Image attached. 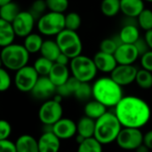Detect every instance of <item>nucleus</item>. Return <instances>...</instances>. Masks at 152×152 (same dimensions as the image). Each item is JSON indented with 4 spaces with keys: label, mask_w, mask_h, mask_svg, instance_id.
Here are the masks:
<instances>
[{
    "label": "nucleus",
    "mask_w": 152,
    "mask_h": 152,
    "mask_svg": "<svg viewBox=\"0 0 152 152\" xmlns=\"http://www.w3.org/2000/svg\"><path fill=\"white\" fill-rule=\"evenodd\" d=\"M93 60L98 71L103 73L110 74L113 71V69L118 66V62L114 57V54L103 53L101 51L94 54Z\"/></svg>",
    "instance_id": "16"
},
{
    "label": "nucleus",
    "mask_w": 152,
    "mask_h": 152,
    "mask_svg": "<svg viewBox=\"0 0 152 152\" xmlns=\"http://www.w3.org/2000/svg\"><path fill=\"white\" fill-rule=\"evenodd\" d=\"M69 61H70V59L64 53H61L60 55L58 56V58L56 59L55 61V63H58V64H61V65H66L68 66L69 64Z\"/></svg>",
    "instance_id": "45"
},
{
    "label": "nucleus",
    "mask_w": 152,
    "mask_h": 152,
    "mask_svg": "<svg viewBox=\"0 0 152 152\" xmlns=\"http://www.w3.org/2000/svg\"><path fill=\"white\" fill-rule=\"evenodd\" d=\"M74 96L81 102L88 101L91 97H93V89L92 86L89 83L81 82L77 88Z\"/></svg>",
    "instance_id": "34"
},
{
    "label": "nucleus",
    "mask_w": 152,
    "mask_h": 152,
    "mask_svg": "<svg viewBox=\"0 0 152 152\" xmlns=\"http://www.w3.org/2000/svg\"><path fill=\"white\" fill-rule=\"evenodd\" d=\"M36 23L37 20L28 11H20L12 25L16 37L24 38L32 33Z\"/></svg>",
    "instance_id": "11"
},
{
    "label": "nucleus",
    "mask_w": 152,
    "mask_h": 152,
    "mask_svg": "<svg viewBox=\"0 0 152 152\" xmlns=\"http://www.w3.org/2000/svg\"><path fill=\"white\" fill-rule=\"evenodd\" d=\"M118 37L122 44H134L140 38L139 28L134 23H127L120 29Z\"/></svg>",
    "instance_id": "21"
},
{
    "label": "nucleus",
    "mask_w": 152,
    "mask_h": 152,
    "mask_svg": "<svg viewBox=\"0 0 152 152\" xmlns=\"http://www.w3.org/2000/svg\"><path fill=\"white\" fill-rule=\"evenodd\" d=\"M114 113L123 127L141 129L151 118V110L148 102L134 95L124 96L116 105Z\"/></svg>",
    "instance_id": "1"
},
{
    "label": "nucleus",
    "mask_w": 152,
    "mask_h": 152,
    "mask_svg": "<svg viewBox=\"0 0 152 152\" xmlns=\"http://www.w3.org/2000/svg\"><path fill=\"white\" fill-rule=\"evenodd\" d=\"M80 83V81L71 76L66 83L56 87V94H60L61 97H69L70 95H74Z\"/></svg>",
    "instance_id": "28"
},
{
    "label": "nucleus",
    "mask_w": 152,
    "mask_h": 152,
    "mask_svg": "<svg viewBox=\"0 0 152 152\" xmlns=\"http://www.w3.org/2000/svg\"><path fill=\"white\" fill-rule=\"evenodd\" d=\"M138 69L135 66L133 65H120L118 66L113 69L110 73V77L118 83L119 86H129L135 81L136 74Z\"/></svg>",
    "instance_id": "12"
},
{
    "label": "nucleus",
    "mask_w": 152,
    "mask_h": 152,
    "mask_svg": "<svg viewBox=\"0 0 152 152\" xmlns=\"http://www.w3.org/2000/svg\"><path fill=\"white\" fill-rule=\"evenodd\" d=\"M47 9L50 12L64 13L69 8V0H45Z\"/></svg>",
    "instance_id": "37"
},
{
    "label": "nucleus",
    "mask_w": 152,
    "mask_h": 152,
    "mask_svg": "<svg viewBox=\"0 0 152 152\" xmlns=\"http://www.w3.org/2000/svg\"><path fill=\"white\" fill-rule=\"evenodd\" d=\"M53 61L41 56V57H38L34 64H33V67L34 69H36V71L37 72V74L39 75V77H45V76H48L53 66Z\"/></svg>",
    "instance_id": "31"
},
{
    "label": "nucleus",
    "mask_w": 152,
    "mask_h": 152,
    "mask_svg": "<svg viewBox=\"0 0 152 152\" xmlns=\"http://www.w3.org/2000/svg\"><path fill=\"white\" fill-rule=\"evenodd\" d=\"M81 17L76 12H70L65 15V28L77 31L81 26Z\"/></svg>",
    "instance_id": "36"
},
{
    "label": "nucleus",
    "mask_w": 152,
    "mask_h": 152,
    "mask_svg": "<svg viewBox=\"0 0 152 152\" xmlns=\"http://www.w3.org/2000/svg\"><path fill=\"white\" fill-rule=\"evenodd\" d=\"M17 152H39L38 142L36 138L30 134H22L15 141Z\"/></svg>",
    "instance_id": "20"
},
{
    "label": "nucleus",
    "mask_w": 152,
    "mask_h": 152,
    "mask_svg": "<svg viewBox=\"0 0 152 152\" xmlns=\"http://www.w3.org/2000/svg\"><path fill=\"white\" fill-rule=\"evenodd\" d=\"M116 114L107 111L101 118L95 120V130L94 137L102 145L116 142L119 132L122 129Z\"/></svg>",
    "instance_id": "3"
},
{
    "label": "nucleus",
    "mask_w": 152,
    "mask_h": 152,
    "mask_svg": "<svg viewBox=\"0 0 152 152\" xmlns=\"http://www.w3.org/2000/svg\"><path fill=\"white\" fill-rule=\"evenodd\" d=\"M95 130V120L84 116L77 123V134L85 139L94 137Z\"/></svg>",
    "instance_id": "22"
},
{
    "label": "nucleus",
    "mask_w": 152,
    "mask_h": 152,
    "mask_svg": "<svg viewBox=\"0 0 152 152\" xmlns=\"http://www.w3.org/2000/svg\"><path fill=\"white\" fill-rule=\"evenodd\" d=\"M116 142L122 150L135 151L143 143V134L139 128L122 127Z\"/></svg>",
    "instance_id": "9"
},
{
    "label": "nucleus",
    "mask_w": 152,
    "mask_h": 152,
    "mask_svg": "<svg viewBox=\"0 0 152 152\" xmlns=\"http://www.w3.org/2000/svg\"><path fill=\"white\" fill-rule=\"evenodd\" d=\"M141 57V66L142 69L152 72V50L148 51Z\"/></svg>",
    "instance_id": "41"
},
{
    "label": "nucleus",
    "mask_w": 152,
    "mask_h": 152,
    "mask_svg": "<svg viewBox=\"0 0 152 152\" xmlns=\"http://www.w3.org/2000/svg\"><path fill=\"white\" fill-rule=\"evenodd\" d=\"M122 44L120 38L118 37L112 38H105L100 43V51L110 54H114L118 45Z\"/></svg>",
    "instance_id": "33"
},
{
    "label": "nucleus",
    "mask_w": 152,
    "mask_h": 152,
    "mask_svg": "<svg viewBox=\"0 0 152 152\" xmlns=\"http://www.w3.org/2000/svg\"><path fill=\"white\" fill-rule=\"evenodd\" d=\"M12 85V78L5 68H0V92L7 91Z\"/></svg>",
    "instance_id": "39"
},
{
    "label": "nucleus",
    "mask_w": 152,
    "mask_h": 152,
    "mask_svg": "<svg viewBox=\"0 0 152 152\" xmlns=\"http://www.w3.org/2000/svg\"><path fill=\"white\" fill-rule=\"evenodd\" d=\"M143 144L152 151V130L148 131L143 134Z\"/></svg>",
    "instance_id": "44"
},
{
    "label": "nucleus",
    "mask_w": 152,
    "mask_h": 152,
    "mask_svg": "<svg viewBox=\"0 0 152 152\" xmlns=\"http://www.w3.org/2000/svg\"><path fill=\"white\" fill-rule=\"evenodd\" d=\"M30 94L37 100H49L56 94V86L47 76L39 77Z\"/></svg>",
    "instance_id": "13"
},
{
    "label": "nucleus",
    "mask_w": 152,
    "mask_h": 152,
    "mask_svg": "<svg viewBox=\"0 0 152 152\" xmlns=\"http://www.w3.org/2000/svg\"><path fill=\"white\" fill-rule=\"evenodd\" d=\"M46 9H47V5L45 0H35L31 4L28 12L37 20L43 14L45 13Z\"/></svg>",
    "instance_id": "38"
},
{
    "label": "nucleus",
    "mask_w": 152,
    "mask_h": 152,
    "mask_svg": "<svg viewBox=\"0 0 152 152\" xmlns=\"http://www.w3.org/2000/svg\"><path fill=\"white\" fill-rule=\"evenodd\" d=\"M12 134V126L5 119H0V141L8 139Z\"/></svg>",
    "instance_id": "40"
},
{
    "label": "nucleus",
    "mask_w": 152,
    "mask_h": 152,
    "mask_svg": "<svg viewBox=\"0 0 152 152\" xmlns=\"http://www.w3.org/2000/svg\"><path fill=\"white\" fill-rule=\"evenodd\" d=\"M52 132L60 140H69L77 135V123L70 118H61L52 126Z\"/></svg>",
    "instance_id": "14"
},
{
    "label": "nucleus",
    "mask_w": 152,
    "mask_h": 152,
    "mask_svg": "<svg viewBox=\"0 0 152 152\" xmlns=\"http://www.w3.org/2000/svg\"><path fill=\"white\" fill-rule=\"evenodd\" d=\"M134 45L136 50L138 51V53H139L140 56H142V54H144L145 53H147L148 51L151 50L148 44H147V42H146V40L144 38L140 37Z\"/></svg>",
    "instance_id": "43"
},
{
    "label": "nucleus",
    "mask_w": 152,
    "mask_h": 152,
    "mask_svg": "<svg viewBox=\"0 0 152 152\" xmlns=\"http://www.w3.org/2000/svg\"><path fill=\"white\" fill-rule=\"evenodd\" d=\"M143 9V0H120V12L128 18H137Z\"/></svg>",
    "instance_id": "19"
},
{
    "label": "nucleus",
    "mask_w": 152,
    "mask_h": 152,
    "mask_svg": "<svg viewBox=\"0 0 152 152\" xmlns=\"http://www.w3.org/2000/svg\"><path fill=\"white\" fill-rule=\"evenodd\" d=\"M63 108L61 102L53 98L46 100L38 110V119L44 126H53L62 118Z\"/></svg>",
    "instance_id": "8"
},
{
    "label": "nucleus",
    "mask_w": 152,
    "mask_h": 152,
    "mask_svg": "<svg viewBox=\"0 0 152 152\" xmlns=\"http://www.w3.org/2000/svg\"><path fill=\"white\" fill-rule=\"evenodd\" d=\"M145 2H149V3H152V0H143Z\"/></svg>",
    "instance_id": "50"
},
{
    "label": "nucleus",
    "mask_w": 152,
    "mask_h": 152,
    "mask_svg": "<svg viewBox=\"0 0 152 152\" xmlns=\"http://www.w3.org/2000/svg\"><path fill=\"white\" fill-rule=\"evenodd\" d=\"M144 39L146 40L150 49L152 50V29H150L148 31H146V34H145V37Z\"/></svg>",
    "instance_id": "46"
},
{
    "label": "nucleus",
    "mask_w": 152,
    "mask_h": 152,
    "mask_svg": "<svg viewBox=\"0 0 152 152\" xmlns=\"http://www.w3.org/2000/svg\"><path fill=\"white\" fill-rule=\"evenodd\" d=\"M69 75H70V70L68 66L61 65V64L54 62L47 77L50 78L53 84L57 87L66 83L67 80L70 77Z\"/></svg>",
    "instance_id": "18"
},
{
    "label": "nucleus",
    "mask_w": 152,
    "mask_h": 152,
    "mask_svg": "<svg viewBox=\"0 0 152 152\" xmlns=\"http://www.w3.org/2000/svg\"><path fill=\"white\" fill-rule=\"evenodd\" d=\"M61 52L66 54L70 60L80 55L83 50V44L77 31L64 28L55 39Z\"/></svg>",
    "instance_id": "6"
},
{
    "label": "nucleus",
    "mask_w": 152,
    "mask_h": 152,
    "mask_svg": "<svg viewBox=\"0 0 152 152\" xmlns=\"http://www.w3.org/2000/svg\"><path fill=\"white\" fill-rule=\"evenodd\" d=\"M39 152H59L61 140L52 132H44L37 140Z\"/></svg>",
    "instance_id": "17"
},
{
    "label": "nucleus",
    "mask_w": 152,
    "mask_h": 152,
    "mask_svg": "<svg viewBox=\"0 0 152 152\" xmlns=\"http://www.w3.org/2000/svg\"><path fill=\"white\" fill-rule=\"evenodd\" d=\"M137 23L139 27L148 31L150 29H152V11L151 9L144 8L142 12L138 15L137 17Z\"/></svg>",
    "instance_id": "35"
},
{
    "label": "nucleus",
    "mask_w": 152,
    "mask_h": 152,
    "mask_svg": "<svg viewBox=\"0 0 152 152\" xmlns=\"http://www.w3.org/2000/svg\"><path fill=\"white\" fill-rule=\"evenodd\" d=\"M114 57L120 65H133L140 57L134 44H121L114 53Z\"/></svg>",
    "instance_id": "15"
},
{
    "label": "nucleus",
    "mask_w": 152,
    "mask_h": 152,
    "mask_svg": "<svg viewBox=\"0 0 152 152\" xmlns=\"http://www.w3.org/2000/svg\"><path fill=\"white\" fill-rule=\"evenodd\" d=\"M93 97L106 108H115L124 97L122 86L110 77H102L95 80L92 86Z\"/></svg>",
    "instance_id": "2"
},
{
    "label": "nucleus",
    "mask_w": 152,
    "mask_h": 152,
    "mask_svg": "<svg viewBox=\"0 0 152 152\" xmlns=\"http://www.w3.org/2000/svg\"><path fill=\"white\" fill-rule=\"evenodd\" d=\"M84 112L85 116L94 120H97L99 118H101L103 114L107 112V108L98 101L93 100L86 102L84 108Z\"/></svg>",
    "instance_id": "25"
},
{
    "label": "nucleus",
    "mask_w": 152,
    "mask_h": 152,
    "mask_svg": "<svg viewBox=\"0 0 152 152\" xmlns=\"http://www.w3.org/2000/svg\"><path fill=\"white\" fill-rule=\"evenodd\" d=\"M39 53H41V56L55 62L56 59L58 58V56L61 52L55 40L46 39L44 40Z\"/></svg>",
    "instance_id": "24"
},
{
    "label": "nucleus",
    "mask_w": 152,
    "mask_h": 152,
    "mask_svg": "<svg viewBox=\"0 0 152 152\" xmlns=\"http://www.w3.org/2000/svg\"><path fill=\"white\" fill-rule=\"evenodd\" d=\"M134 82L142 89H151L152 87V72L144 69H138Z\"/></svg>",
    "instance_id": "32"
},
{
    "label": "nucleus",
    "mask_w": 152,
    "mask_h": 152,
    "mask_svg": "<svg viewBox=\"0 0 152 152\" xmlns=\"http://www.w3.org/2000/svg\"><path fill=\"white\" fill-rule=\"evenodd\" d=\"M101 11L106 17H114L120 12V0H102Z\"/></svg>",
    "instance_id": "29"
},
{
    "label": "nucleus",
    "mask_w": 152,
    "mask_h": 152,
    "mask_svg": "<svg viewBox=\"0 0 152 152\" xmlns=\"http://www.w3.org/2000/svg\"><path fill=\"white\" fill-rule=\"evenodd\" d=\"M39 75L33 66L26 65L15 71L14 85L15 87L22 93H30L35 86Z\"/></svg>",
    "instance_id": "10"
},
{
    "label": "nucleus",
    "mask_w": 152,
    "mask_h": 152,
    "mask_svg": "<svg viewBox=\"0 0 152 152\" xmlns=\"http://www.w3.org/2000/svg\"><path fill=\"white\" fill-rule=\"evenodd\" d=\"M69 70L72 77L78 81L85 83H90L93 81L98 72L94 60L82 54L70 60Z\"/></svg>",
    "instance_id": "5"
},
{
    "label": "nucleus",
    "mask_w": 152,
    "mask_h": 152,
    "mask_svg": "<svg viewBox=\"0 0 152 152\" xmlns=\"http://www.w3.org/2000/svg\"><path fill=\"white\" fill-rule=\"evenodd\" d=\"M3 67V62H2V60H1V57H0V68Z\"/></svg>",
    "instance_id": "49"
},
{
    "label": "nucleus",
    "mask_w": 152,
    "mask_h": 152,
    "mask_svg": "<svg viewBox=\"0 0 152 152\" xmlns=\"http://www.w3.org/2000/svg\"><path fill=\"white\" fill-rule=\"evenodd\" d=\"M29 55L23 45L15 43L3 47L0 52L3 67L12 71H17L28 65Z\"/></svg>",
    "instance_id": "4"
},
{
    "label": "nucleus",
    "mask_w": 152,
    "mask_h": 152,
    "mask_svg": "<svg viewBox=\"0 0 152 152\" xmlns=\"http://www.w3.org/2000/svg\"><path fill=\"white\" fill-rule=\"evenodd\" d=\"M135 152H150L151 151V150L147 147V146H145L143 143L141 145V146H139L135 151H134Z\"/></svg>",
    "instance_id": "47"
},
{
    "label": "nucleus",
    "mask_w": 152,
    "mask_h": 152,
    "mask_svg": "<svg viewBox=\"0 0 152 152\" xmlns=\"http://www.w3.org/2000/svg\"><path fill=\"white\" fill-rule=\"evenodd\" d=\"M12 1L13 0H0V7L6 4H8V3H10V2H12Z\"/></svg>",
    "instance_id": "48"
},
{
    "label": "nucleus",
    "mask_w": 152,
    "mask_h": 152,
    "mask_svg": "<svg viewBox=\"0 0 152 152\" xmlns=\"http://www.w3.org/2000/svg\"><path fill=\"white\" fill-rule=\"evenodd\" d=\"M20 12V6L13 1L10 2L0 7V19L12 23Z\"/></svg>",
    "instance_id": "27"
},
{
    "label": "nucleus",
    "mask_w": 152,
    "mask_h": 152,
    "mask_svg": "<svg viewBox=\"0 0 152 152\" xmlns=\"http://www.w3.org/2000/svg\"><path fill=\"white\" fill-rule=\"evenodd\" d=\"M16 35L12 23L0 19V47H4L13 43Z\"/></svg>",
    "instance_id": "23"
},
{
    "label": "nucleus",
    "mask_w": 152,
    "mask_h": 152,
    "mask_svg": "<svg viewBox=\"0 0 152 152\" xmlns=\"http://www.w3.org/2000/svg\"><path fill=\"white\" fill-rule=\"evenodd\" d=\"M43 42H44V39L41 34L32 32L29 35H28L26 37H24L23 46L29 53V54L37 53L40 52Z\"/></svg>",
    "instance_id": "26"
},
{
    "label": "nucleus",
    "mask_w": 152,
    "mask_h": 152,
    "mask_svg": "<svg viewBox=\"0 0 152 152\" xmlns=\"http://www.w3.org/2000/svg\"><path fill=\"white\" fill-rule=\"evenodd\" d=\"M37 28L43 36H57L65 28V14L49 11L37 20Z\"/></svg>",
    "instance_id": "7"
},
{
    "label": "nucleus",
    "mask_w": 152,
    "mask_h": 152,
    "mask_svg": "<svg viewBox=\"0 0 152 152\" xmlns=\"http://www.w3.org/2000/svg\"><path fill=\"white\" fill-rule=\"evenodd\" d=\"M0 152H17L15 142L10 141L9 139L0 141Z\"/></svg>",
    "instance_id": "42"
},
{
    "label": "nucleus",
    "mask_w": 152,
    "mask_h": 152,
    "mask_svg": "<svg viewBox=\"0 0 152 152\" xmlns=\"http://www.w3.org/2000/svg\"><path fill=\"white\" fill-rule=\"evenodd\" d=\"M102 144L94 137L85 139L78 144L77 152H102Z\"/></svg>",
    "instance_id": "30"
}]
</instances>
